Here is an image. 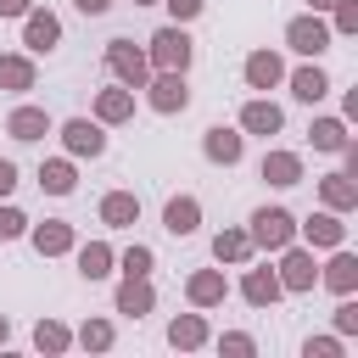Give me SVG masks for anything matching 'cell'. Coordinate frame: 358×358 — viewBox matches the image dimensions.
Listing matches in <instances>:
<instances>
[{"mask_svg": "<svg viewBox=\"0 0 358 358\" xmlns=\"http://www.w3.org/2000/svg\"><path fill=\"white\" fill-rule=\"evenodd\" d=\"M151 45H157V62H162L168 73H185V62H190V39H185L179 28H162Z\"/></svg>", "mask_w": 358, "mask_h": 358, "instance_id": "obj_1", "label": "cell"}, {"mask_svg": "<svg viewBox=\"0 0 358 358\" xmlns=\"http://www.w3.org/2000/svg\"><path fill=\"white\" fill-rule=\"evenodd\" d=\"M252 235H257L263 246H285V241H291V213H280V207H263V213L252 218Z\"/></svg>", "mask_w": 358, "mask_h": 358, "instance_id": "obj_2", "label": "cell"}, {"mask_svg": "<svg viewBox=\"0 0 358 358\" xmlns=\"http://www.w3.org/2000/svg\"><path fill=\"white\" fill-rule=\"evenodd\" d=\"M324 39H330V28H324L319 17H296V22H291V45H296V50L313 56V50H324Z\"/></svg>", "mask_w": 358, "mask_h": 358, "instance_id": "obj_3", "label": "cell"}, {"mask_svg": "<svg viewBox=\"0 0 358 358\" xmlns=\"http://www.w3.org/2000/svg\"><path fill=\"white\" fill-rule=\"evenodd\" d=\"M62 134H67V145H73V151H90V157H95V151H101V145H106V140H101V129H95V123H67V129H62Z\"/></svg>", "mask_w": 358, "mask_h": 358, "instance_id": "obj_4", "label": "cell"}, {"mask_svg": "<svg viewBox=\"0 0 358 358\" xmlns=\"http://www.w3.org/2000/svg\"><path fill=\"white\" fill-rule=\"evenodd\" d=\"M207 157H213V162H235V157H241V134L213 129V134H207Z\"/></svg>", "mask_w": 358, "mask_h": 358, "instance_id": "obj_5", "label": "cell"}, {"mask_svg": "<svg viewBox=\"0 0 358 358\" xmlns=\"http://www.w3.org/2000/svg\"><path fill=\"white\" fill-rule=\"evenodd\" d=\"M151 101H157L162 112H173V106H185V84H179V73H168V78H157V90H151Z\"/></svg>", "mask_w": 358, "mask_h": 358, "instance_id": "obj_6", "label": "cell"}, {"mask_svg": "<svg viewBox=\"0 0 358 358\" xmlns=\"http://www.w3.org/2000/svg\"><path fill=\"white\" fill-rule=\"evenodd\" d=\"M56 34H62V28H56V17H28V45H34V50H50V45H56Z\"/></svg>", "mask_w": 358, "mask_h": 358, "instance_id": "obj_7", "label": "cell"}, {"mask_svg": "<svg viewBox=\"0 0 358 358\" xmlns=\"http://www.w3.org/2000/svg\"><path fill=\"white\" fill-rule=\"evenodd\" d=\"M246 129H257V134H274V129H280V112H274L268 101H252V106H246Z\"/></svg>", "mask_w": 358, "mask_h": 358, "instance_id": "obj_8", "label": "cell"}, {"mask_svg": "<svg viewBox=\"0 0 358 358\" xmlns=\"http://www.w3.org/2000/svg\"><path fill=\"white\" fill-rule=\"evenodd\" d=\"M246 78H252L257 90H268V84L280 78V62H274V56H252V62H246Z\"/></svg>", "mask_w": 358, "mask_h": 358, "instance_id": "obj_9", "label": "cell"}, {"mask_svg": "<svg viewBox=\"0 0 358 358\" xmlns=\"http://www.w3.org/2000/svg\"><path fill=\"white\" fill-rule=\"evenodd\" d=\"M168 229L173 235H190L196 229V201H168Z\"/></svg>", "mask_w": 358, "mask_h": 358, "instance_id": "obj_10", "label": "cell"}, {"mask_svg": "<svg viewBox=\"0 0 358 358\" xmlns=\"http://www.w3.org/2000/svg\"><path fill=\"white\" fill-rule=\"evenodd\" d=\"M263 179H274V185H296V157H268V162H263Z\"/></svg>", "mask_w": 358, "mask_h": 358, "instance_id": "obj_11", "label": "cell"}, {"mask_svg": "<svg viewBox=\"0 0 358 358\" xmlns=\"http://www.w3.org/2000/svg\"><path fill=\"white\" fill-rule=\"evenodd\" d=\"M112 67H117L123 78H140V73H145V62H140L129 45H112Z\"/></svg>", "mask_w": 358, "mask_h": 358, "instance_id": "obj_12", "label": "cell"}, {"mask_svg": "<svg viewBox=\"0 0 358 358\" xmlns=\"http://www.w3.org/2000/svg\"><path fill=\"white\" fill-rule=\"evenodd\" d=\"M324 90H330V84H324V73H319V67H308V73H296V95H302V101H319Z\"/></svg>", "mask_w": 358, "mask_h": 358, "instance_id": "obj_13", "label": "cell"}, {"mask_svg": "<svg viewBox=\"0 0 358 358\" xmlns=\"http://www.w3.org/2000/svg\"><path fill=\"white\" fill-rule=\"evenodd\" d=\"M11 134H17V140H39V134H45V117H39V112H17V117H11Z\"/></svg>", "mask_w": 358, "mask_h": 358, "instance_id": "obj_14", "label": "cell"}, {"mask_svg": "<svg viewBox=\"0 0 358 358\" xmlns=\"http://www.w3.org/2000/svg\"><path fill=\"white\" fill-rule=\"evenodd\" d=\"M39 185H45V190H56V196H62V190H73V168H67V162H50V168L39 173Z\"/></svg>", "mask_w": 358, "mask_h": 358, "instance_id": "obj_15", "label": "cell"}, {"mask_svg": "<svg viewBox=\"0 0 358 358\" xmlns=\"http://www.w3.org/2000/svg\"><path fill=\"white\" fill-rule=\"evenodd\" d=\"M140 213V201L134 196H106V224H129Z\"/></svg>", "mask_w": 358, "mask_h": 358, "instance_id": "obj_16", "label": "cell"}, {"mask_svg": "<svg viewBox=\"0 0 358 358\" xmlns=\"http://www.w3.org/2000/svg\"><path fill=\"white\" fill-rule=\"evenodd\" d=\"M246 296H252V302H274V296H280V280H274V274H252V280H246Z\"/></svg>", "mask_w": 358, "mask_h": 358, "instance_id": "obj_17", "label": "cell"}, {"mask_svg": "<svg viewBox=\"0 0 358 358\" xmlns=\"http://www.w3.org/2000/svg\"><path fill=\"white\" fill-rule=\"evenodd\" d=\"M313 145H319V151H341V145H347L341 123H319V129H313Z\"/></svg>", "mask_w": 358, "mask_h": 358, "instance_id": "obj_18", "label": "cell"}, {"mask_svg": "<svg viewBox=\"0 0 358 358\" xmlns=\"http://www.w3.org/2000/svg\"><path fill=\"white\" fill-rule=\"evenodd\" d=\"M308 241H319V246H336V241H341V224H336V218H313V224H308Z\"/></svg>", "mask_w": 358, "mask_h": 358, "instance_id": "obj_19", "label": "cell"}, {"mask_svg": "<svg viewBox=\"0 0 358 358\" xmlns=\"http://www.w3.org/2000/svg\"><path fill=\"white\" fill-rule=\"evenodd\" d=\"M285 285H313V263L291 252V257H285Z\"/></svg>", "mask_w": 358, "mask_h": 358, "instance_id": "obj_20", "label": "cell"}, {"mask_svg": "<svg viewBox=\"0 0 358 358\" xmlns=\"http://www.w3.org/2000/svg\"><path fill=\"white\" fill-rule=\"evenodd\" d=\"M352 280H358V263H352V257H336V263H330V285H336V291H352Z\"/></svg>", "mask_w": 358, "mask_h": 358, "instance_id": "obj_21", "label": "cell"}, {"mask_svg": "<svg viewBox=\"0 0 358 358\" xmlns=\"http://www.w3.org/2000/svg\"><path fill=\"white\" fill-rule=\"evenodd\" d=\"M145 302H151V291H145V285H134V280H129V285H123V296H117V308H123V313H140Z\"/></svg>", "mask_w": 358, "mask_h": 358, "instance_id": "obj_22", "label": "cell"}, {"mask_svg": "<svg viewBox=\"0 0 358 358\" xmlns=\"http://www.w3.org/2000/svg\"><path fill=\"white\" fill-rule=\"evenodd\" d=\"M324 196H330V207H347V201H352V185H347V173L324 179Z\"/></svg>", "mask_w": 358, "mask_h": 358, "instance_id": "obj_23", "label": "cell"}, {"mask_svg": "<svg viewBox=\"0 0 358 358\" xmlns=\"http://www.w3.org/2000/svg\"><path fill=\"white\" fill-rule=\"evenodd\" d=\"M78 263H84V274H90V280H101V274H106V246H84V257H78Z\"/></svg>", "mask_w": 358, "mask_h": 358, "instance_id": "obj_24", "label": "cell"}, {"mask_svg": "<svg viewBox=\"0 0 358 358\" xmlns=\"http://www.w3.org/2000/svg\"><path fill=\"white\" fill-rule=\"evenodd\" d=\"M62 246H67V229L62 224H45L39 229V252H62Z\"/></svg>", "mask_w": 358, "mask_h": 358, "instance_id": "obj_25", "label": "cell"}, {"mask_svg": "<svg viewBox=\"0 0 358 358\" xmlns=\"http://www.w3.org/2000/svg\"><path fill=\"white\" fill-rule=\"evenodd\" d=\"M218 291H224V280H218V274H201V280L190 285V296H196V302H213Z\"/></svg>", "mask_w": 358, "mask_h": 358, "instance_id": "obj_26", "label": "cell"}, {"mask_svg": "<svg viewBox=\"0 0 358 358\" xmlns=\"http://www.w3.org/2000/svg\"><path fill=\"white\" fill-rule=\"evenodd\" d=\"M0 84H17V90H28V62H0Z\"/></svg>", "mask_w": 358, "mask_h": 358, "instance_id": "obj_27", "label": "cell"}, {"mask_svg": "<svg viewBox=\"0 0 358 358\" xmlns=\"http://www.w3.org/2000/svg\"><path fill=\"white\" fill-rule=\"evenodd\" d=\"M213 252H218V257H241V252H246V235H218Z\"/></svg>", "mask_w": 358, "mask_h": 358, "instance_id": "obj_28", "label": "cell"}, {"mask_svg": "<svg viewBox=\"0 0 358 358\" xmlns=\"http://www.w3.org/2000/svg\"><path fill=\"white\" fill-rule=\"evenodd\" d=\"M129 112V95H101V117H123Z\"/></svg>", "mask_w": 358, "mask_h": 358, "instance_id": "obj_29", "label": "cell"}, {"mask_svg": "<svg viewBox=\"0 0 358 358\" xmlns=\"http://www.w3.org/2000/svg\"><path fill=\"white\" fill-rule=\"evenodd\" d=\"M11 235H22V213L6 207V213H0V241H11Z\"/></svg>", "mask_w": 358, "mask_h": 358, "instance_id": "obj_30", "label": "cell"}, {"mask_svg": "<svg viewBox=\"0 0 358 358\" xmlns=\"http://www.w3.org/2000/svg\"><path fill=\"white\" fill-rule=\"evenodd\" d=\"M123 268H129V274H145V268H151V252H140V246H134V252L123 257Z\"/></svg>", "mask_w": 358, "mask_h": 358, "instance_id": "obj_31", "label": "cell"}, {"mask_svg": "<svg viewBox=\"0 0 358 358\" xmlns=\"http://www.w3.org/2000/svg\"><path fill=\"white\" fill-rule=\"evenodd\" d=\"M336 6H341V11H336V28H358V6H352V0H336Z\"/></svg>", "mask_w": 358, "mask_h": 358, "instance_id": "obj_32", "label": "cell"}, {"mask_svg": "<svg viewBox=\"0 0 358 358\" xmlns=\"http://www.w3.org/2000/svg\"><path fill=\"white\" fill-rule=\"evenodd\" d=\"M196 336H201V324H196V319H185V324H173V341H196Z\"/></svg>", "mask_w": 358, "mask_h": 358, "instance_id": "obj_33", "label": "cell"}, {"mask_svg": "<svg viewBox=\"0 0 358 358\" xmlns=\"http://www.w3.org/2000/svg\"><path fill=\"white\" fill-rule=\"evenodd\" d=\"M168 6H173V17H196L201 11V0H168Z\"/></svg>", "mask_w": 358, "mask_h": 358, "instance_id": "obj_34", "label": "cell"}, {"mask_svg": "<svg viewBox=\"0 0 358 358\" xmlns=\"http://www.w3.org/2000/svg\"><path fill=\"white\" fill-rule=\"evenodd\" d=\"M11 185H17V168H11V162H0V196H6Z\"/></svg>", "mask_w": 358, "mask_h": 358, "instance_id": "obj_35", "label": "cell"}, {"mask_svg": "<svg viewBox=\"0 0 358 358\" xmlns=\"http://www.w3.org/2000/svg\"><path fill=\"white\" fill-rule=\"evenodd\" d=\"M106 6H112V0H78V11H90V17H95V11H106Z\"/></svg>", "mask_w": 358, "mask_h": 358, "instance_id": "obj_36", "label": "cell"}, {"mask_svg": "<svg viewBox=\"0 0 358 358\" xmlns=\"http://www.w3.org/2000/svg\"><path fill=\"white\" fill-rule=\"evenodd\" d=\"M22 6H28V0H0V11H6V17H17Z\"/></svg>", "mask_w": 358, "mask_h": 358, "instance_id": "obj_37", "label": "cell"}, {"mask_svg": "<svg viewBox=\"0 0 358 358\" xmlns=\"http://www.w3.org/2000/svg\"><path fill=\"white\" fill-rule=\"evenodd\" d=\"M324 6H336V0H313V11H324Z\"/></svg>", "mask_w": 358, "mask_h": 358, "instance_id": "obj_38", "label": "cell"}]
</instances>
